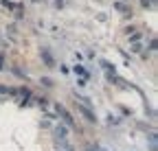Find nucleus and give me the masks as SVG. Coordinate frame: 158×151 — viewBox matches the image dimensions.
Wrapping results in <instances>:
<instances>
[{"label":"nucleus","instance_id":"f257e3e1","mask_svg":"<svg viewBox=\"0 0 158 151\" xmlns=\"http://www.w3.org/2000/svg\"><path fill=\"white\" fill-rule=\"evenodd\" d=\"M57 114H62V118H64V123H66V125H73V116L68 114V112H66L62 105H57Z\"/></svg>","mask_w":158,"mask_h":151},{"label":"nucleus","instance_id":"20e7f679","mask_svg":"<svg viewBox=\"0 0 158 151\" xmlns=\"http://www.w3.org/2000/svg\"><path fill=\"white\" fill-rule=\"evenodd\" d=\"M156 0H143V7H154Z\"/></svg>","mask_w":158,"mask_h":151},{"label":"nucleus","instance_id":"f03ea898","mask_svg":"<svg viewBox=\"0 0 158 151\" xmlns=\"http://www.w3.org/2000/svg\"><path fill=\"white\" fill-rule=\"evenodd\" d=\"M55 136H57V140H59V145H62V142H66V127H57L55 129Z\"/></svg>","mask_w":158,"mask_h":151},{"label":"nucleus","instance_id":"39448f33","mask_svg":"<svg viewBox=\"0 0 158 151\" xmlns=\"http://www.w3.org/2000/svg\"><path fill=\"white\" fill-rule=\"evenodd\" d=\"M5 66V57H2V55H0V68H2Z\"/></svg>","mask_w":158,"mask_h":151},{"label":"nucleus","instance_id":"7ed1b4c3","mask_svg":"<svg viewBox=\"0 0 158 151\" xmlns=\"http://www.w3.org/2000/svg\"><path fill=\"white\" fill-rule=\"evenodd\" d=\"M79 109H81V114H84V116H86L90 123H94V121H97V118H94V114H92V112H90L86 105H79Z\"/></svg>","mask_w":158,"mask_h":151}]
</instances>
